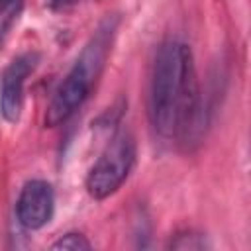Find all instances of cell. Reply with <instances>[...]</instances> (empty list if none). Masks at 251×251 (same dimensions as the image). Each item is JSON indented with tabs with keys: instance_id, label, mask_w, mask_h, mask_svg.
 Returning <instances> with one entry per match:
<instances>
[{
	"instance_id": "obj_1",
	"label": "cell",
	"mask_w": 251,
	"mask_h": 251,
	"mask_svg": "<svg viewBox=\"0 0 251 251\" xmlns=\"http://www.w3.org/2000/svg\"><path fill=\"white\" fill-rule=\"evenodd\" d=\"M147 112L153 129L161 137H176L182 143L200 139L206 110L194 57L186 43L167 39L159 45L151 71Z\"/></svg>"
},
{
	"instance_id": "obj_2",
	"label": "cell",
	"mask_w": 251,
	"mask_h": 251,
	"mask_svg": "<svg viewBox=\"0 0 251 251\" xmlns=\"http://www.w3.org/2000/svg\"><path fill=\"white\" fill-rule=\"evenodd\" d=\"M120 18L118 16H106L86 45L82 47L80 55L69 69V73L63 76L59 86L55 88L49 106L45 110V126L57 127L65 124L90 96L94 84L98 82L104 65L108 61V55L114 45V37L118 31Z\"/></svg>"
},
{
	"instance_id": "obj_3",
	"label": "cell",
	"mask_w": 251,
	"mask_h": 251,
	"mask_svg": "<svg viewBox=\"0 0 251 251\" xmlns=\"http://www.w3.org/2000/svg\"><path fill=\"white\" fill-rule=\"evenodd\" d=\"M135 163V141L127 131H120L104 147L86 176V190L94 200L112 196L127 178Z\"/></svg>"
},
{
	"instance_id": "obj_4",
	"label": "cell",
	"mask_w": 251,
	"mask_h": 251,
	"mask_svg": "<svg viewBox=\"0 0 251 251\" xmlns=\"http://www.w3.org/2000/svg\"><path fill=\"white\" fill-rule=\"evenodd\" d=\"M37 61V53H22L4 69L0 76V114L10 124H16L22 116L24 86L27 76L33 73Z\"/></svg>"
},
{
	"instance_id": "obj_5",
	"label": "cell",
	"mask_w": 251,
	"mask_h": 251,
	"mask_svg": "<svg viewBox=\"0 0 251 251\" xmlns=\"http://www.w3.org/2000/svg\"><path fill=\"white\" fill-rule=\"evenodd\" d=\"M53 210L55 192L47 180L33 178L22 186L16 202V216L25 229H41L53 218Z\"/></svg>"
},
{
	"instance_id": "obj_6",
	"label": "cell",
	"mask_w": 251,
	"mask_h": 251,
	"mask_svg": "<svg viewBox=\"0 0 251 251\" xmlns=\"http://www.w3.org/2000/svg\"><path fill=\"white\" fill-rule=\"evenodd\" d=\"M92 243L82 235V233H76V231H71V233H65L61 235L57 241L51 243V249H63V251H80V249H90Z\"/></svg>"
},
{
	"instance_id": "obj_7",
	"label": "cell",
	"mask_w": 251,
	"mask_h": 251,
	"mask_svg": "<svg viewBox=\"0 0 251 251\" xmlns=\"http://www.w3.org/2000/svg\"><path fill=\"white\" fill-rule=\"evenodd\" d=\"M171 247L175 249H204L206 247V241L198 235V233H180L176 235L175 241H171Z\"/></svg>"
},
{
	"instance_id": "obj_8",
	"label": "cell",
	"mask_w": 251,
	"mask_h": 251,
	"mask_svg": "<svg viewBox=\"0 0 251 251\" xmlns=\"http://www.w3.org/2000/svg\"><path fill=\"white\" fill-rule=\"evenodd\" d=\"M22 0H0V16L2 14H8L12 10H16V6L20 4Z\"/></svg>"
},
{
	"instance_id": "obj_9",
	"label": "cell",
	"mask_w": 251,
	"mask_h": 251,
	"mask_svg": "<svg viewBox=\"0 0 251 251\" xmlns=\"http://www.w3.org/2000/svg\"><path fill=\"white\" fill-rule=\"evenodd\" d=\"M78 2H82V0H49V4L53 8H69V6L78 4Z\"/></svg>"
}]
</instances>
